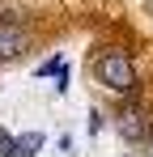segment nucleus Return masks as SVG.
<instances>
[{"label":"nucleus","mask_w":153,"mask_h":157,"mask_svg":"<svg viewBox=\"0 0 153 157\" xmlns=\"http://www.w3.org/2000/svg\"><path fill=\"white\" fill-rule=\"evenodd\" d=\"M89 68H94V81H98L102 89H111V94H119V98H136V94H140L136 59H132L124 47H102Z\"/></svg>","instance_id":"obj_1"},{"label":"nucleus","mask_w":153,"mask_h":157,"mask_svg":"<svg viewBox=\"0 0 153 157\" xmlns=\"http://www.w3.org/2000/svg\"><path fill=\"white\" fill-rule=\"evenodd\" d=\"M115 128H119V136H124L128 144H149L153 136V110L140 102H128L119 106V115H115Z\"/></svg>","instance_id":"obj_2"},{"label":"nucleus","mask_w":153,"mask_h":157,"mask_svg":"<svg viewBox=\"0 0 153 157\" xmlns=\"http://www.w3.org/2000/svg\"><path fill=\"white\" fill-rule=\"evenodd\" d=\"M30 51V34L22 26H9V21H0V64H13L17 55Z\"/></svg>","instance_id":"obj_3"},{"label":"nucleus","mask_w":153,"mask_h":157,"mask_svg":"<svg viewBox=\"0 0 153 157\" xmlns=\"http://www.w3.org/2000/svg\"><path fill=\"white\" fill-rule=\"evenodd\" d=\"M38 149H43V132H26V136H17L9 144V153H17V157H34Z\"/></svg>","instance_id":"obj_4"},{"label":"nucleus","mask_w":153,"mask_h":157,"mask_svg":"<svg viewBox=\"0 0 153 157\" xmlns=\"http://www.w3.org/2000/svg\"><path fill=\"white\" fill-rule=\"evenodd\" d=\"M60 68H64V59H60V55H51V59H43V64L34 68V77H55Z\"/></svg>","instance_id":"obj_5"},{"label":"nucleus","mask_w":153,"mask_h":157,"mask_svg":"<svg viewBox=\"0 0 153 157\" xmlns=\"http://www.w3.org/2000/svg\"><path fill=\"white\" fill-rule=\"evenodd\" d=\"M9 144H13V136H9V132H4V128H0V157H4V153H9Z\"/></svg>","instance_id":"obj_6"},{"label":"nucleus","mask_w":153,"mask_h":157,"mask_svg":"<svg viewBox=\"0 0 153 157\" xmlns=\"http://www.w3.org/2000/svg\"><path fill=\"white\" fill-rule=\"evenodd\" d=\"M149 144H153V136H149Z\"/></svg>","instance_id":"obj_7"}]
</instances>
